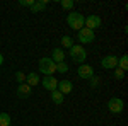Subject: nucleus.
Instances as JSON below:
<instances>
[{"label":"nucleus","instance_id":"nucleus-9","mask_svg":"<svg viewBox=\"0 0 128 126\" xmlns=\"http://www.w3.org/2000/svg\"><path fill=\"white\" fill-rule=\"evenodd\" d=\"M41 85L46 89V90H50V92H53V90H56V87H58V80L53 77H44L43 80H41Z\"/></svg>","mask_w":128,"mask_h":126},{"label":"nucleus","instance_id":"nucleus-1","mask_svg":"<svg viewBox=\"0 0 128 126\" xmlns=\"http://www.w3.org/2000/svg\"><path fill=\"white\" fill-rule=\"evenodd\" d=\"M38 67H40V72H41V73H44V77H51V75L56 72V63L50 58V56L41 58Z\"/></svg>","mask_w":128,"mask_h":126},{"label":"nucleus","instance_id":"nucleus-16","mask_svg":"<svg viewBox=\"0 0 128 126\" xmlns=\"http://www.w3.org/2000/svg\"><path fill=\"white\" fill-rule=\"evenodd\" d=\"M118 68H120V70H123V72H126V70H128V56H126V55H123L121 58H118Z\"/></svg>","mask_w":128,"mask_h":126},{"label":"nucleus","instance_id":"nucleus-24","mask_svg":"<svg viewBox=\"0 0 128 126\" xmlns=\"http://www.w3.org/2000/svg\"><path fill=\"white\" fill-rule=\"evenodd\" d=\"M123 77H125V72H123V70H120V68H114V78L121 80Z\"/></svg>","mask_w":128,"mask_h":126},{"label":"nucleus","instance_id":"nucleus-22","mask_svg":"<svg viewBox=\"0 0 128 126\" xmlns=\"http://www.w3.org/2000/svg\"><path fill=\"white\" fill-rule=\"evenodd\" d=\"M89 80H90V87H92V89L99 87V84H101V80H99V77H96V75H94L92 78H89Z\"/></svg>","mask_w":128,"mask_h":126},{"label":"nucleus","instance_id":"nucleus-6","mask_svg":"<svg viewBox=\"0 0 128 126\" xmlns=\"http://www.w3.org/2000/svg\"><path fill=\"white\" fill-rule=\"evenodd\" d=\"M101 24H102L101 17H99V15H94V14L89 15V17H86V20H84V27H87V29H90V31L101 27Z\"/></svg>","mask_w":128,"mask_h":126},{"label":"nucleus","instance_id":"nucleus-3","mask_svg":"<svg viewBox=\"0 0 128 126\" xmlns=\"http://www.w3.org/2000/svg\"><path fill=\"white\" fill-rule=\"evenodd\" d=\"M84 20H86V17H84L82 14H79V12H70L68 17H67V24H68L70 29L80 31L84 27Z\"/></svg>","mask_w":128,"mask_h":126},{"label":"nucleus","instance_id":"nucleus-10","mask_svg":"<svg viewBox=\"0 0 128 126\" xmlns=\"http://www.w3.org/2000/svg\"><path fill=\"white\" fill-rule=\"evenodd\" d=\"M56 90H60L63 96H65V94H70V92L74 90V84H72L70 80H58V87H56Z\"/></svg>","mask_w":128,"mask_h":126},{"label":"nucleus","instance_id":"nucleus-7","mask_svg":"<svg viewBox=\"0 0 128 126\" xmlns=\"http://www.w3.org/2000/svg\"><path fill=\"white\" fill-rule=\"evenodd\" d=\"M77 73H79L80 78H84V80H89V78L94 77V68L90 67V65H86V63H82L79 68H77Z\"/></svg>","mask_w":128,"mask_h":126},{"label":"nucleus","instance_id":"nucleus-8","mask_svg":"<svg viewBox=\"0 0 128 126\" xmlns=\"http://www.w3.org/2000/svg\"><path fill=\"white\" fill-rule=\"evenodd\" d=\"M101 65L104 70H111V68H118V56L114 55H108L101 60Z\"/></svg>","mask_w":128,"mask_h":126},{"label":"nucleus","instance_id":"nucleus-15","mask_svg":"<svg viewBox=\"0 0 128 126\" xmlns=\"http://www.w3.org/2000/svg\"><path fill=\"white\" fill-rule=\"evenodd\" d=\"M63 99H65V96H63L60 90H53V92H51V101H53L55 104H62Z\"/></svg>","mask_w":128,"mask_h":126},{"label":"nucleus","instance_id":"nucleus-4","mask_svg":"<svg viewBox=\"0 0 128 126\" xmlns=\"http://www.w3.org/2000/svg\"><path fill=\"white\" fill-rule=\"evenodd\" d=\"M108 109L113 113V114H120V113H123V109H125V102H123V99H120V97H111L108 101Z\"/></svg>","mask_w":128,"mask_h":126},{"label":"nucleus","instance_id":"nucleus-12","mask_svg":"<svg viewBox=\"0 0 128 126\" xmlns=\"http://www.w3.org/2000/svg\"><path fill=\"white\" fill-rule=\"evenodd\" d=\"M26 84H28L29 87H36L38 84H41L40 75H38L36 72H31V73H28V75H26Z\"/></svg>","mask_w":128,"mask_h":126},{"label":"nucleus","instance_id":"nucleus-2","mask_svg":"<svg viewBox=\"0 0 128 126\" xmlns=\"http://www.w3.org/2000/svg\"><path fill=\"white\" fill-rule=\"evenodd\" d=\"M70 58L74 60V63L82 65L86 61V58H87V51H86V48L82 44H74L70 48Z\"/></svg>","mask_w":128,"mask_h":126},{"label":"nucleus","instance_id":"nucleus-17","mask_svg":"<svg viewBox=\"0 0 128 126\" xmlns=\"http://www.w3.org/2000/svg\"><path fill=\"white\" fill-rule=\"evenodd\" d=\"M10 121L9 113H0V126H10Z\"/></svg>","mask_w":128,"mask_h":126},{"label":"nucleus","instance_id":"nucleus-5","mask_svg":"<svg viewBox=\"0 0 128 126\" xmlns=\"http://www.w3.org/2000/svg\"><path fill=\"white\" fill-rule=\"evenodd\" d=\"M96 39V34H94V31L87 29V27H82L79 31V41L82 44H89V43H92Z\"/></svg>","mask_w":128,"mask_h":126},{"label":"nucleus","instance_id":"nucleus-13","mask_svg":"<svg viewBox=\"0 0 128 126\" xmlns=\"http://www.w3.org/2000/svg\"><path fill=\"white\" fill-rule=\"evenodd\" d=\"M50 58L53 60L55 63H62V61H65V51L62 48H55L51 51V56Z\"/></svg>","mask_w":128,"mask_h":126},{"label":"nucleus","instance_id":"nucleus-21","mask_svg":"<svg viewBox=\"0 0 128 126\" xmlns=\"http://www.w3.org/2000/svg\"><path fill=\"white\" fill-rule=\"evenodd\" d=\"M16 80H17L19 84H26V73H24V72H17V73H16Z\"/></svg>","mask_w":128,"mask_h":126},{"label":"nucleus","instance_id":"nucleus-25","mask_svg":"<svg viewBox=\"0 0 128 126\" xmlns=\"http://www.w3.org/2000/svg\"><path fill=\"white\" fill-rule=\"evenodd\" d=\"M2 63H4V55L0 53V65H2Z\"/></svg>","mask_w":128,"mask_h":126},{"label":"nucleus","instance_id":"nucleus-14","mask_svg":"<svg viewBox=\"0 0 128 126\" xmlns=\"http://www.w3.org/2000/svg\"><path fill=\"white\" fill-rule=\"evenodd\" d=\"M46 3H48V0H41V2H34V5L31 7V10L36 14V12H43V10L46 9Z\"/></svg>","mask_w":128,"mask_h":126},{"label":"nucleus","instance_id":"nucleus-19","mask_svg":"<svg viewBox=\"0 0 128 126\" xmlns=\"http://www.w3.org/2000/svg\"><path fill=\"white\" fill-rule=\"evenodd\" d=\"M60 5H62V9H65V10H72L75 3H74L72 0H62V2H60Z\"/></svg>","mask_w":128,"mask_h":126},{"label":"nucleus","instance_id":"nucleus-18","mask_svg":"<svg viewBox=\"0 0 128 126\" xmlns=\"http://www.w3.org/2000/svg\"><path fill=\"white\" fill-rule=\"evenodd\" d=\"M74 44H75V43H74V39L70 38V36H63V38H62V46H63V48H68L70 49Z\"/></svg>","mask_w":128,"mask_h":126},{"label":"nucleus","instance_id":"nucleus-23","mask_svg":"<svg viewBox=\"0 0 128 126\" xmlns=\"http://www.w3.org/2000/svg\"><path fill=\"white\" fill-rule=\"evenodd\" d=\"M19 5H22V7H32V5H34V0H20L19 2Z\"/></svg>","mask_w":128,"mask_h":126},{"label":"nucleus","instance_id":"nucleus-20","mask_svg":"<svg viewBox=\"0 0 128 126\" xmlns=\"http://www.w3.org/2000/svg\"><path fill=\"white\" fill-rule=\"evenodd\" d=\"M56 72H60V73H67V72H68V65H67L65 61L56 63Z\"/></svg>","mask_w":128,"mask_h":126},{"label":"nucleus","instance_id":"nucleus-11","mask_svg":"<svg viewBox=\"0 0 128 126\" xmlns=\"http://www.w3.org/2000/svg\"><path fill=\"white\" fill-rule=\"evenodd\" d=\"M31 94H32V87H29L28 84H19V87H17V97L28 99Z\"/></svg>","mask_w":128,"mask_h":126}]
</instances>
